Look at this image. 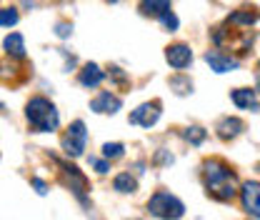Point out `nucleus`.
Segmentation results:
<instances>
[{"instance_id": "obj_21", "label": "nucleus", "mask_w": 260, "mask_h": 220, "mask_svg": "<svg viewBox=\"0 0 260 220\" xmlns=\"http://www.w3.org/2000/svg\"><path fill=\"white\" fill-rule=\"evenodd\" d=\"M170 88H173L178 95H185V93L193 90V83H190L188 78H170Z\"/></svg>"}, {"instance_id": "obj_14", "label": "nucleus", "mask_w": 260, "mask_h": 220, "mask_svg": "<svg viewBox=\"0 0 260 220\" xmlns=\"http://www.w3.org/2000/svg\"><path fill=\"white\" fill-rule=\"evenodd\" d=\"M260 13L258 10H253V8H240V10H235V13H230V18H228V25H240V28H250L253 23H258Z\"/></svg>"}, {"instance_id": "obj_24", "label": "nucleus", "mask_w": 260, "mask_h": 220, "mask_svg": "<svg viewBox=\"0 0 260 220\" xmlns=\"http://www.w3.org/2000/svg\"><path fill=\"white\" fill-rule=\"evenodd\" d=\"M90 165L95 168L98 173H108V170H110V165H108V158H105V160H95V158H93V160H90Z\"/></svg>"}, {"instance_id": "obj_2", "label": "nucleus", "mask_w": 260, "mask_h": 220, "mask_svg": "<svg viewBox=\"0 0 260 220\" xmlns=\"http://www.w3.org/2000/svg\"><path fill=\"white\" fill-rule=\"evenodd\" d=\"M25 118H28V123H30L35 133H53L60 125V115H58L55 105L48 98H43V95H35V98L28 100Z\"/></svg>"}, {"instance_id": "obj_23", "label": "nucleus", "mask_w": 260, "mask_h": 220, "mask_svg": "<svg viewBox=\"0 0 260 220\" xmlns=\"http://www.w3.org/2000/svg\"><path fill=\"white\" fill-rule=\"evenodd\" d=\"M70 33H73V28H70L68 23H58V25H55V35H58V38H70Z\"/></svg>"}, {"instance_id": "obj_3", "label": "nucleus", "mask_w": 260, "mask_h": 220, "mask_svg": "<svg viewBox=\"0 0 260 220\" xmlns=\"http://www.w3.org/2000/svg\"><path fill=\"white\" fill-rule=\"evenodd\" d=\"M148 213L153 215V218H165V220H175V218H183L185 215V205L175 198V195H170L168 190H158L150 200H148Z\"/></svg>"}, {"instance_id": "obj_12", "label": "nucleus", "mask_w": 260, "mask_h": 220, "mask_svg": "<svg viewBox=\"0 0 260 220\" xmlns=\"http://www.w3.org/2000/svg\"><path fill=\"white\" fill-rule=\"evenodd\" d=\"M78 80H80V85L83 88H98L103 80H105V70H100L95 63H88L83 70H80V75H78Z\"/></svg>"}, {"instance_id": "obj_15", "label": "nucleus", "mask_w": 260, "mask_h": 220, "mask_svg": "<svg viewBox=\"0 0 260 220\" xmlns=\"http://www.w3.org/2000/svg\"><path fill=\"white\" fill-rule=\"evenodd\" d=\"M168 10H170V0H140V13L148 15V18L160 20Z\"/></svg>"}, {"instance_id": "obj_19", "label": "nucleus", "mask_w": 260, "mask_h": 220, "mask_svg": "<svg viewBox=\"0 0 260 220\" xmlns=\"http://www.w3.org/2000/svg\"><path fill=\"white\" fill-rule=\"evenodd\" d=\"M18 23V10L15 8H3L0 10V25L8 30V28H13Z\"/></svg>"}, {"instance_id": "obj_22", "label": "nucleus", "mask_w": 260, "mask_h": 220, "mask_svg": "<svg viewBox=\"0 0 260 220\" xmlns=\"http://www.w3.org/2000/svg\"><path fill=\"white\" fill-rule=\"evenodd\" d=\"M160 23H162V28H165V30H170V33L178 30V18H175V13H173V10H168V13L162 15Z\"/></svg>"}, {"instance_id": "obj_1", "label": "nucleus", "mask_w": 260, "mask_h": 220, "mask_svg": "<svg viewBox=\"0 0 260 220\" xmlns=\"http://www.w3.org/2000/svg\"><path fill=\"white\" fill-rule=\"evenodd\" d=\"M203 180H205L208 195L215 198V200H220V203L233 200L235 193H238V178H235V173L228 168L223 160H218V158L205 160V165H203Z\"/></svg>"}, {"instance_id": "obj_7", "label": "nucleus", "mask_w": 260, "mask_h": 220, "mask_svg": "<svg viewBox=\"0 0 260 220\" xmlns=\"http://www.w3.org/2000/svg\"><path fill=\"white\" fill-rule=\"evenodd\" d=\"M240 200H243V210L253 218H260V183L258 180H248L240 188Z\"/></svg>"}, {"instance_id": "obj_18", "label": "nucleus", "mask_w": 260, "mask_h": 220, "mask_svg": "<svg viewBox=\"0 0 260 220\" xmlns=\"http://www.w3.org/2000/svg\"><path fill=\"white\" fill-rule=\"evenodd\" d=\"M183 138H185L190 145H200V143L205 140V130H203V128H198V125H190V128H185V130H183Z\"/></svg>"}, {"instance_id": "obj_17", "label": "nucleus", "mask_w": 260, "mask_h": 220, "mask_svg": "<svg viewBox=\"0 0 260 220\" xmlns=\"http://www.w3.org/2000/svg\"><path fill=\"white\" fill-rule=\"evenodd\" d=\"M113 188L118 190V193H123V195H128V193H135L138 183H135V178H133L130 173H120V175H115Z\"/></svg>"}, {"instance_id": "obj_4", "label": "nucleus", "mask_w": 260, "mask_h": 220, "mask_svg": "<svg viewBox=\"0 0 260 220\" xmlns=\"http://www.w3.org/2000/svg\"><path fill=\"white\" fill-rule=\"evenodd\" d=\"M85 140H88V130L83 120H73L68 133L63 135V150L68 158H80L85 150Z\"/></svg>"}, {"instance_id": "obj_27", "label": "nucleus", "mask_w": 260, "mask_h": 220, "mask_svg": "<svg viewBox=\"0 0 260 220\" xmlns=\"http://www.w3.org/2000/svg\"><path fill=\"white\" fill-rule=\"evenodd\" d=\"M258 170H260V165H258Z\"/></svg>"}, {"instance_id": "obj_10", "label": "nucleus", "mask_w": 260, "mask_h": 220, "mask_svg": "<svg viewBox=\"0 0 260 220\" xmlns=\"http://www.w3.org/2000/svg\"><path fill=\"white\" fill-rule=\"evenodd\" d=\"M205 63L210 65V70H215V73H230V70H235L238 68V60L235 58H230V55H223V53H218V50H210V53H205Z\"/></svg>"}, {"instance_id": "obj_5", "label": "nucleus", "mask_w": 260, "mask_h": 220, "mask_svg": "<svg viewBox=\"0 0 260 220\" xmlns=\"http://www.w3.org/2000/svg\"><path fill=\"white\" fill-rule=\"evenodd\" d=\"M60 165V170H63V178L65 183L70 185V190L75 193V198L83 203V205H88V200H85V190H88V180H85V175L75 168V165H70V163H58Z\"/></svg>"}, {"instance_id": "obj_11", "label": "nucleus", "mask_w": 260, "mask_h": 220, "mask_svg": "<svg viewBox=\"0 0 260 220\" xmlns=\"http://www.w3.org/2000/svg\"><path fill=\"white\" fill-rule=\"evenodd\" d=\"M215 130H218V138H220V140H235V138L245 130V123H243L240 118H223Z\"/></svg>"}, {"instance_id": "obj_13", "label": "nucleus", "mask_w": 260, "mask_h": 220, "mask_svg": "<svg viewBox=\"0 0 260 220\" xmlns=\"http://www.w3.org/2000/svg\"><path fill=\"white\" fill-rule=\"evenodd\" d=\"M233 103L238 105V108H243V110H258L260 103H258V95L255 90H250V88H238V90H233Z\"/></svg>"}, {"instance_id": "obj_20", "label": "nucleus", "mask_w": 260, "mask_h": 220, "mask_svg": "<svg viewBox=\"0 0 260 220\" xmlns=\"http://www.w3.org/2000/svg\"><path fill=\"white\" fill-rule=\"evenodd\" d=\"M103 155L108 158V160H118V158L125 155V148L120 143H105L103 145Z\"/></svg>"}, {"instance_id": "obj_25", "label": "nucleus", "mask_w": 260, "mask_h": 220, "mask_svg": "<svg viewBox=\"0 0 260 220\" xmlns=\"http://www.w3.org/2000/svg\"><path fill=\"white\" fill-rule=\"evenodd\" d=\"M32 185H35V190H38L40 195H45V193H48V185H45L40 178H32Z\"/></svg>"}, {"instance_id": "obj_9", "label": "nucleus", "mask_w": 260, "mask_h": 220, "mask_svg": "<svg viewBox=\"0 0 260 220\" xmlns=\"http://www.w3.org/2000/svg\"><path fill=\"white\" fill-rule=\"evenodd\" d=\"M120 108H123V100H120L118 95L108 93V90H103L98 98L90 100V110H93V113H100V115H115Z\"/></svg>"}, {"instance_id": "obj_26", "label": "nucleus", "mask_w": 260, "mask_h": 220, "mask_svg": "<svg viewBox=\"0 0 260 220\" xmlns=\"http://www.w3.org/2000/svg\"><path fill=\"white\" fill-rule=\"evenodd\" d=\"M105 3H120V0H105Z\"/></svg>"}, {"instance_id": "obj_6", "label": "nucleus", "mask_w": 260, "mask_h": 220, "mask_svg": "<svg viewBox=\"0 0 260 220\" xmlns=\"http://www.w3.org/2000/svg\"><path fill=\"white\" fill-rule=\"evenodd\" d=\"M158 120H160V103H158V100L143 103V105H138V108L130 113V123H133V125L153 128Z\"/></svg>"}, {"instance_id": "obj_8", "label": "nucleus", "mask_w": 260, "mask_h": 220, "mask_svg": "<svg viewBox=\"0 0 260 220\" xmlns=\"http://www.w3.org/2000/svg\"><path fill=\"white\" fill-rule=\"evenodd\" d=\"M165 60H168L170 68L183 70V68H188V65L193 63V50L185 43H175V45L165 48Z\"/></svg>"}, {"instance_id": "obj_16", "label": "nucleus", "mask_w": 260, "mask_h": 220, "mask_svg": "<svg viewBox=\"0 0 260 220\" xmlns=\"http://www.w3.org/2000/svg\"><path fill=\"white\" fill-rule=\"evenodd\" d=\"M3 48H5L8 55H13V58H18V60L25 58V43H23V35H20V33H10V35L5 38Z\"/></svg>"}]
</instances>
